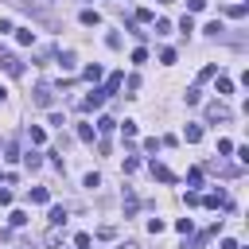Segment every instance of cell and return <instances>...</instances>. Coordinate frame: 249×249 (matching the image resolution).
I'll return each mask as SVG.
<instances>
[{"mask_svg":"<svg viewBox=\"0 0 249 249\" xmlns=\"http://www.w3.org/2000/svg\"><path fill=\"white\" fill-rule=\"evenodd\" d=\"M86 187H89V191H93V187H101V175H97V171H89V175H86Z\"/></svg>","mask_w":249,"mask_h":249,"instance_id":"d6a6232c","label":"cell"},{"mask_svg":"<svg viewBox=\"0 0 249 249\" xmlns=\"http://www.w3.org/2000/svg\"><path fill=\"white\" fill-rule=\"evenodd\" d=\"M74 132H78V140H82V144H93V128H89V124H78Z\"/></svg>","mask_w":249,"mask_h":249,"instance_id":"8fae6325","label":"cell"},{"mask_svg":"<svg viewBox=\"0 0 249 249\" xmlns=\"http://www.w3.org/2000/svg\"><path fill=\"white\" fill-rule=\"evenodd\" d=\"M86 78H89V82H97V78H101V66H97V62H93V66H86Z\"/></svg>","mask_w":249,"mask_h":249,"instance_id":"f1b7e54d","label":"cell"},{"mask_svg":"<svg viewBox=\"0 0 249 249\" xmlns=\"http://www.w3.org/2000/svg\"><path fill=\"white\" fill-rule=\"evenodd\" d=\"M218 93H233V82L230 78H218Z\"/></svg>","mask_w":249,"mask_h":249,"instance_id":"f546056e","label":"cell"},{"mask_svg":"<svg viewBox=\"0 0 249 249\" xmlns=\"http://www.w3.org/2000/svg\"><path fill=\"white\" fill-rule=\"evenodd\" d=\"M8 226H27V214H23V210H12V214H8Z\"/></svg>","mask_w":249,"mask_h":249,"instance_id":"e0dca14e","label":"cell"},{"mask_svg":"<svg viewBox=\"0 0 249 249\" xmlns=\"http://www.w3.org/2000/svg\"><path fill=\"white\" fill-rule=\"evenodd\" d=\"M202 31H206V35H210V39H218V35H222V31H226V27H222V19H214V23H206V27H202Z\"/></svg>","mask_w":249,"mask_h":249,"instance_id":"4fadbf2b","label":"cell"},{"mask_svg":"<svg viewBox=\"0 0 249 249\" xmlns=\"http://www.w3.org/2000/svg\"><path fill=\"white\" fill-rule=\"evenodd\" d=\"M175 230H179V233H191L195 226H191V218H179V222H175Z\"/></svg>","mask_w":249,"mask_h":249,"instance_id":"836d02e7","label":"cell"},{"mask_svg":"<svg viewBox=\"0 0 249 249\" xmlns=\"http://www.w3.org/2000/svg\"><path fill=\"white\" fill-rule=\"evenodd\" d=\"M156 35H171V23L167 19H156Z\"/></svg>","mask_w":249,"mask_h":249,"instance_id":"d4e9b609","label":"cell"},{"mask_svg":"<svg viewBox=\"0 0 249 249\" xmlns=\"http://www.w3.org/2000/svg\"><path fill=\"white\" fill-rule=\"evenodd\" d=\"M160 148H163V140H156V136H152V140H144V152H160Z\"/></svg>","mask_w":249,"mask_h":249,"instance_id":"1f68e13d","label":"cell"},{"mask_svg":"<svg viewBox=\"0 0 249 249\" xmlns=\"http://www.w3.org/2000/svg\"><path fill=\"white\" fill-rule=\"evenodd\" d=\"M97 237H101V241H113V237H117V230H113V226H101V230H97Z\"/></svg>","mask_w":249,"mask_h":249,"instance_id":"603a6c76","label":"cell"},{"mask_svg":"<svg viewBox=\"0 0 249 249\" xmlns=\"http://www.w3.org/2000/svg\"><path fill=\"white\" fill-rule=\"evenodd\" d=\"M19 160L27 163V171H39V167H43V156H39V152H27V156H19Z\"/></svg>","mask_w":249,"mask_h":249,"instance_id":"9c48e42d","label":"cell"},{"mask_svg":"<svg viewBox=\"0 0 249 249\" xmlns=\"http://www.w3.org/2000/svg\"><path fill=\"white\" fill-rule=\"evenodd\" d=\"M121 128H124V140H132V136H136V121H124Z\"/></svg>","mask_w":249,"mask_h":249,"instance_id":"4dcf8cb0","label":"cell"},{"mask_svg":"<svg viewBox=\"0 0 249 249\" xmlns=\"http://www.w3.org/2000/svg\"><path fill=\"white\" fill-rule=\"evenodd\" d=\"M198 202H202L206 210H230V206H233L226 191H214V195H206V198H198Z\"/></svg>","mask_w":249,"mask_h":249,"instance_id":"6da1fadb","label":"cell"},{"mask_svg":"<svg viewBox=\"0 0 249 249\" xmlns=\"http://www.w3.org/2000/svg\"><path fill=\"white\" fill-rule=\"evenodd\" d=\"M31 202L47 206V202H51V191H47V187H31Z\"/></svg>","mask_w":249,"mask_h":249,"instance_id":"30bf717a","label":"cell"},{"mask_svg":"<svg viewBox=\"0 0 249 249\" xmlns=\"http://www.w3.org/2000/svg\"><path fill=\"white\" fill-rule=\"evenodd\" d=\"M152 175H156L160 183H175V175H171V171H167L163 163H156V160H152Z\"/></svg>","mask_w":249,"mask_h":249,"instance_id":"8992f818","label":"cell"},{"mask_svg":"<svg viewBox=\"0 0 249 249\" xmlns=\"http://www.w3.org/2000/svg\"><path fill=\"white\" fill-rule=\"evenodd\" d=\"M121 82H124L121 74H109V82L101 86V93H105V97H109V93H117V89H121Z\"/></svg>","mask_w":249,"mask_h":249,"instance_id":"ba28073f","label":"cell"},{"mask_svg":"<svg viewBox=\"0 0 249 249\" xmlns=\"http://www.w3.org/2000/svg\"><path fill=\"white\" fill-rule=\"evenodd\" d=\"M58 62H62V66L70 70V66H74V51H62V54H58Z\"/></svg>","mask_w":249,"mask_h":249,"instance_id":"4316f807","label":"cell"},{"mask_svg":"<svg viewBox=\"0 0 249 249\" xmlns=\"http://www.w3.org/2000/svg\"><path fill=\"white\" fill-rule=\"evenodd\" d=\"M160 62H163V66H171V62H175V51H171V47H167V51H160Z\"/></svg>","mask_w":249,"mask_h":249,"instance_id":"83f0119b","label":"cell"},{"mask_svg":"<svg viewBox=\"0 0 249 249\" xmlns=\"http://www.w3.org/2000/svg\"><path fill=\"white\" fill-rule=\"evenodd\" d=\"M78 19H82L86 27H97V23H101V16H97L93 8H82V16H78Z\"/></svg>","mask_w":249,"mask_h":249,"instance_id":"52a82bcc","label":"cell"},{"mask_svg":"<svg viewBox=\"0 0 249 249\" xmlns=\"http://www.w3.org/2000/svg\"><path fill=\"white\" fill-rule=\"evenodd\" d=\"M51 101H54V89H51L47 82H39V86H35V105H43V109H51Z\"/></svg>","mask_w":249,"mask_h":249,"instance_id":"3957f363","label":"cell"},{"mask_svg":"<svg viewBox=\"0 0 249 249\" xmlns=\"http://www.w3.org/2000/svg\"><path fill=\"white\" fill-rule=\"evenodd\" d=\"M230 117H233V113H230L222 101H210V105H206V121H218V124H226Z\"/></svg>","mask_w":249,"mask_h":249,"instance_id":"7a4b0ae2","label":"cell"},{"mask_svg":"<svg viewBox=\"0 0 249 249\" xmlns=\"http://www.w3.org/2000/svg\"><path fill=\"white\" fill-rule=\"evenodd\" d=\"M136 206H140V202H136V195L128 191V195H124V214H136Z\"/></svg>","mask_w":249,"mask_h":249,"instance_id":"d6986e66","label":"cell"},{"mask_svg":"<svg viewBox=\"0 0 249 249\" xmlns=\"http://www.w3.org/2000/svg\"><path fill=\"white\" fill-rule=\"evenodd\" d=\"M16 39L27 47V43H35V31H27V27H16Z\"/></svg>","mask_w":249,"mask_h":249,"instance_id":"5bb4252c","label":"cell"},{"mask_svg":"<svg viewBox=\"0 0 249 249\" xmlns=\"http://www.w3.org/2000/svg\"><path fill=\"white\" fill-rule=\"evenodd\" d=\"M160 4H171V0H160Z\"/></svg>","mask_w":249,"mask_h":249,"instance_id":"74e56055","label":"cell"},{"mask_svg":"<svg viewBox=\"0 0 249 249\" xmlns=\"http://www.w3.org/2000/svg\"><path fill=\"white\" fill-rule=\"evenodd\" d=\"M74 245H78V249H89V245H93V237H89V233H78V237H74Z\"/></svg>","mask_w":249,"mask_h":249,"instance_id":"cb8c5ba5","label":"cell"},{"mask_svg":"<svg viewBox=\"0 0 249 249\" xmlns=\"http://www.w3.org/2000/svg\"><path fill=\"white\" fill-rule=\"evenodd\" d=\"M117 249H140V245H136V241H121Z\"/></svg>","mask_w":249,"mask_h":249,"instance_id":"8d00e7d4","label":"cell"},{"mask_svg":"<svg viewBox=\"0 0 249 249\" xmlns=\"http://www.w3.org/2000/svg\"><path fill=\"white\" fill-rule=\"evenodd\" d=\"M66 222V210L62 206H51V226H62Z\"/></svg>","mask_w":249,"mask_h":249,"instance_id":"2e32d148","label":"cell"},{"mask_svg":"<svg viewBox=\"0 0 249 249\" xmlns=\"http://www.w3.org/2000/svg\"><path fill=\"white\" fill-rule=\"evenodd\" d=\"M206 8V0H187V12H202Z\"/></svg>","mask_w":249,"mask_h":249,"instance_id":"e575fe53","label":"cell"},{"mask_svg":"<svg viewBox=\"0 0 249 249\" xmlns=\"http://www.w3.org/2000/svg\"><path fill=\"white\" fill-rule=\"evenodd\" d=\"M12 202V191H0V206H8Z\"/></svg>","mask_w":249,"mask_h":249,"instance_id":"d590c367","label":"cell"},{"mask_svg":"<svg viewBox=\"0 0 249 249\" xmlns=\"http://www.w3.org/2000/svg\"><path fill=\"white\" fill-rule=\"evenodd\" d=\"M101 105H105V93H101V89H93V93H86V97H82V113L101 109Z\"/></svg>","mask_w":249,"mask_h":249,"instance_id":"277c9868","label":"cell"},{"mask_svg":"<svg viewBox=\"0 0 249 249\" xmlns=\"http://www.w3.org/2000/svg\"><path fill=\"white\" fill-rule=\"evenodd\" d=\"M226 12H230V16H233V19H245V4H230V8H226Z\"/></svg>","mask_w":249,"mask_h":249,"instance_id":"ffe728a7","label":"cell"},{"mask_svg":"<svg viewBox=\"0 0 249 249\" xmlns=\"http://www.w3.org/2000/svg\"><path fill=\"white\" fill-rule=\"evenodd\" d=\"M19 249H27V245H19Z\"/></svg>","mask_w":249,"mask_h":249,"instance_id":"f35d334b","label":"cell"},{"mask_svg":"<svg viewBox=\"0 0 249 249\" xmlns=\"http://www.w3.org/2000/svg\"><path fill=\"white\" fill-rule=\"evenodd\" d=\"M132 62H136V66H140V62H148V51H144V47H136V51H132Z\"/></svg>","mask_w":249,"mask_h":249,"instance_id":"484cf974","label":"cell"},{"mask_svg":"<svg viewBox=\"0 0 249 249\" xmlns=\"http://www.w3.org/2000/svg\"><path fill=\"white\" fill-rule=\"evenodd\" d=\"M179 31H183V35H187V31H195V19H191V12L179 19Z\"/></svg>","mask_w":249,"mask_h":249,"instance_id":"44dd1931","label":"cell"},{"mask_svg":"<svg viewBox=\"0 0 249 249\" xmlns=\"http://www.w3.org/2000/svg\"><path fill=\"white\" fill-rule=\"evenodd\" d=\"M27 136H31V144H43V140H47V132H43L39 124H31V128H27Z\"/></svg>","mask_w":249,"mask_h":249,"instance_id":"9a60e30c","label":"cell"},{"mask_svg":"<svg viewBox=\"0 0 249 249\" xmlns=\"http://www.w3.org/2000/svg\"><path fill=\"white\" fill-rule=\"evenodd\" d=\"M187 183H191V187H198V183H202V171H198V167H191V171H187Z\"/></svg>","mask_w":249,"mask_h":249,"instance_id":"7402d4cb","label":"cell"},{"mask_svg":"<svg viewBox=\"0 0 249 249\" xmlns=\"http://www.w3.org/2000/svg\"><path fill=\"white\" fill-rule=\"evenodd\" d=\"M97 128H101V132H105V136H109V132H113V128H117V121H113V117H101V121H97Z\"/></svg>","mask_w":249,"mask_h":249,"instance_id":"ac0fdd59","label":"cell"},{"mask_svg":"<svg viewBox=\"0 0 249 249\" xmlns=\"http://www.w3.org/2000/svg\"><path fill=\"white\" fill-rule=\"evenodd\" d=\"M202 140V124H187V144H198Z\"/></svg>","mask_w":249,"mask_h":249,"instance_id":"7c38bea8","label":"cell"},{"mask_svg":"<svg viewBox=\"0 0 249 249\" xmlns=\"http://www.w3.org/2000/svg\"><path fill=\"white\" fill-rule=\"evenodd\" d=\"M0 66H4L12 78H19V74H23V62H19L16 54H0Z\"/></svg>","mask_w":249,"mask_h":249,"instance_id":"5b68a950","label":"cell"}]
</instances>
